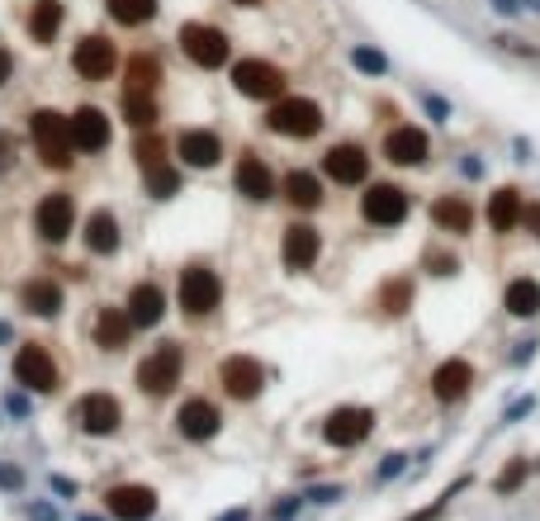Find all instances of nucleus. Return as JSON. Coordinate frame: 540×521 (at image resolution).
Wrapping results in <instances>:
<instances>
[{"instance_id": "obj_1", "label": "nucleus", "mask_w": 540, "mask_h": 521, "mask_svg": "<svg viewBox=\"0 0 540 521\" xmlns=\"http://www.w3.org/2000/svg\"><path fill=\"white\" fill-rule=\"evenodd\" d=\"M29 138L38 147V157H43V167L48 171H67L72 167V152H76V143H72V119L58 114V109H38V114H29Z\"/></svg>"}, {"instance_id": "obj_2", "label": "nucleus", "mask_w": 540, "mask_h": 521, "mask_svg": "<svg viewBox=\"0 0 540 521\" xmlns=\"http://www.w3.org/2000/svg\"><path fill=\"white\" fill-rule=\"evenodd\" d=\"M266 128L280 138H313V133H323V109L303 95H280L266 114Z\"/></svg>"}, {"instance_id": "obj_3", "label": "nucleus", "mask_w": 540, "mask_h": 521, "mask_svg": "<svg viewBox=\"0 0 540 521\" xmlns=\"http://www.w3.org/2000/svg\"><path fill=\"white\" fill-rule=\"evenodd\" d=\"M180 369H185V351L176 341H161L157 351H147V361L137 365V389L147 399H166V393L180 384Z\"/></svg>"}, {"instance_id": "obj_4", "label": "nucleus", "mask_w": 540, "mask_h": 521, "mask_svg": "<svg viewBox=\"0 0 540 521\" xmlns=\"http://www.w3.org/2000/svg\"><path fill=\"white\" fill-rule=\"evenodd\" d=\"M176 294H180V308H185L190 318H209L218 308V299H223V280H218L209 266H185Z\"/></svg>"}, {"instance_id": "obj_5", "label": "nucleus", "mask_w": 540, "mask_h": 521, "mask_svg": "<svg viewBox=\"0 0 540 521\" xmlns=\"http://www.w3.org/2000/svg\"><path fill=\"white\" fill-rule=\"evenodd\" d=\"M232 86H238V95H247V100H280L285 95V72L275 62H261V58H247L232 66Z\"/></svg>"}, {"instance_id": "obj_6", "label": "nucleus", "mask_w": 540, "mask_h": 521, "mask_svg": "<svg viewBox=\"0 0 540 521\" xmlns=\"http://www.w3.org/2000/svg\"><path fill=\"white\" fill-rule=\"evenodd\" d=\"M180 48L204 72H218L228 62V34L214 29V24H180Z\"/></svg>"}, {"instance_id": "obj_7", "label": "nucleus", "mask_w": 540, "mask_h": 521, "mask_svg": "<svg viewBox=\"0 0 540 521\" xmlns=\"http://www.w3.org/2000/svg\"><path fill=\"white\" fill-rule=\"evenodd\" d=\"M15 379H20V389H29V393H52V389H58V361L48 355L43 341H24V346H20Z\"/></svg>"}, {"instance_id": "obj_8", "label": "nucleus", "mask_w": 540, "mask_h": 521, "mask_svg": "<svg viewBox=\"0 0 540 521\" xmlns=\"http://www.w3.org/2000/svg\"><path fill=\"white\" fill-rule=\"evenodd\" d=\"M218 384H223L228 399L238 403H252L261 389H266V369H261L256 355H228L223 365H218Z\"/></svg>"}, {"instance_id": "obj_9", "label": "nucleus", "mask_w": 540, "mask_h": 521, "mask_svg": "<svg viewBox=\"0 0 540 521\" xmlns=\"http://www.w3.org/2000/svg\"><path fill=\"white\" fill-rule=\"evenodd\" d=\"M34 223H38V237L43 242H67L76 228V199L67 195V190H52V195L38 199Z\"/></svg>"}, {"instance_id": "obj_10", "label": "nucleus", "mask_w": 540, "mask_h": 521, "mask_svg": "<svg viewBox=\"0 0 540 521\" xmlns=\"http://www.w3.org/2000/svg\"><path fill=\"white\" fill-rule=\"evenodd\" d=\"M76 427L86 432V436H114L123 427V408L114 393H105V389H95L86 393V399L76 403Z\"/></svg>"}, {"instance_id": "obj_11", "label": "nucleus", "mask_w": 540, "mask_h": 521, "mask_svg": "<svg viewBox=\"0 0 540 521\" xmlns=\"http://www.w3.org/2000/svg\"><path fill=\"white\" fill-rule=\"evenodd\" d=\"M152 512H157V488H147V484H114L105 493L109 521H147Z\"/></svg>"}, {"instance_id": "obj_12", "label": "nucleus", "mask_w": 540, "mask_h": 521, "mask_svg": "<svg viewBox=\"0 0 540 521\" xmlns=\"http://www.w3.org/2000/svg\"><path fill=\"white\" fill-rule=\"evenodd\" d=\"M360 214L375 228H398L408 218V190L403 185H370L360 199Z\"/></svg>"}, {"instance_id": "obj_13", "label": "nucleus", "mask_w": 540, "mask_h": 521, "mask_svg": "<svg viewBox=\"0 0 540 521\" xmlns=\"http://www.w3.org/2000/svg\"><path fill=\"white\" fill-rule=\"evenodd\" d=\"M370 432H375V413H370V408H337V413L323 422V441L337 446V450L360 446Z\"/></svg>"}, {"instance_id": "obj_14", "label": "nucleus", "mask_w": 540, "mask_h": 521, "mask_svg": "<svg viewBox=\"0 0 540 521\" xmlns=\"http://www.w3.org/2000/svg\"><path fill=\"white\" fill-rule=\"evenodd\" d=\"M114 62H119V52L114 43H109L105 34H90V38H81L76 52H72V72L81 81H109V72H114Z\"/></svg>"}, {"instance_id": "obj_15", "label": "nucleus", "mask_w": 540, "mask_h": 521, "mask_svg": "<svg viewBox=\"0 0 540 521\" xmlns=\"http://www.w3.org/2000/svg\"><path fill=\"white\" fill-rule=\"evenodd\" d=\"M218 427H223V417H218V408L209 399H185L176 413V432L185 436V441H214Z\"/></svg>"}, {"instance_id": "obj_16", "label": "nucleus", "mask_w": 540, "mask_h": 521, "mask_svg": "<svg viewBox=\"0 0 540 521\" xmlns=\"http://www.w3.org/2000/svg\"><path fill=\"white\" fill-rule=\"evenodd\" d=\"M323 171H327V181H337V185H360L370 175V157L360 143H337L323 157Z\"/></svg>"}, {"instance_id": "obj_17", "label": "nucleus", "mask_w": 540, "mask_h": 521, "mask_svg": "<svg viewBox=\"0 0 540 521\" xmlns=\"http://www.w3.org/2000/svg\"><path fill=\"white\" fill-rule=\"evenodd\" d=\"M232 185H238V195H247L252 204H266V199L275 195V175H270V167H266L256 152H242V157H238Z\"/></svg>"}, {"instance_id": "obj_18", "label": "nucleus", "mask_w": 540, "mask_h": 521, "mask_svg": "<svg viewBox=\"0 0 540 521\" xmlns=\"http://www.w3.org/2000/svg\"><path fill=\"white\" fill-rule=\"evenodd\" d=\"M176 152L185 167L209 171V167H218V157H223V143H218V133H209V128H185L176 138Z\"/></svg>"}, {"instance_id": "obj_19", "label": "nucleus", "mask_w": 540, "mask_h": 521, "mask_svg": "<svg viewBox=\"0 0 540 521\" xmlns=\"http://www.w3.org/2000/svg\"><path fill=\"white\" fill-rule=\"evenodd\" d=\"M427 152H432V143H427V133L412 128V123H398L389 138H384V157H389L394 167H422Z\"/></svg>"}, {"instance_id": "obj_20", "label": "nucleus", "mask_w": 540, "mask_h": 521, "mask_svg": "<svg viewBox=\"0 0 540 521\" xmlns=\"http://www.w3.org/2000/svg\"><path fill=\"white\" fill-rule=\"evenodd\" d=\"M317 252H323V237H317V228H309V223H289V228H285L280 256H285L289 270H313Z\"/></svg>"}, {"instance_id": "obj_21", "label": "nucleus", "mask_w": 540, "mask_h": 521, "mask_svg": "<svg viewBox=\"0 0 540 521\" xmlns=\"http://www.w3.org/2000/svg\"><path fill=\"white\" fill-rule=\"evenodd\" d=\"M72 143H76V152H105L109 147V114L105 109H76L72 114Z\"/></svg>"}, {"instance_id": "obj_22", "label": "nucleus", "mask_w": 540, "mask_h": 521, "mask_svg": "<svg viewBox=\"0 0 540 521\" xmlns=\"http://www.w3.org/2000/svg\"><path fill=\"white\" fill-rule=\"evenodd\" d=\"M133 332H137V327L129 318V308H100V313H95V323H90L95 346H105V351H123Z\"/></svg>"}, {"instance_id": "obj_23", "label": "nucleus", "mask_w": 540, "mask_h": 521, "mask_svg": "<svg viewBox=\"0 0 540 521\" xmlns=\"http://www.w3.org/2000/svg\"><path fill=\"white\" fill-rule=\"evenodd\" d=\"M469 389H474V365H469V361H446V365H436L432 393H436L441 403H460Z\"/></svg>"}, {"instance_id": "obj_24", "label": "nucleus", "mask_w": 540, "mask_h": 521, "mask_svg": "<svg viewBox=\"0 0 540 521\" xmlns=\"http://www.w3.org/2000/svg\"><path fill=\"white\" fill-rule=\"evenodd\" d=\"M432 223L441 232H450V237H469V232H474V209H469L465 195H446V199L432 204Z\"/></svg>"}, {"instance_id": "obj_25", "label": "nucleus", "mask_w": 540, "mask_h": 521, "mask_svg": "<svg viewBox=\"0 0 540 521\" xmlns=\"http://www.w3.org/2000/svg\"><path fill=\"white\" fill-rule=\"evenodd\" d=\"M20 304L29 313H38V318H58V313H62V284L48 280V276H34L20 290Z\"/></svg>"}, {"instance_id": "obj_26", "label": "nucleus", "mask_w": 540, "mask_h": 521, "mask_svg": "<svg viewBox=\"0 0 540 521\" xmlns=\"http://www.w3.org/2000/svg\"><path fill=\"white\" fill-rule=\"evenodd\" d=\"M161 313H166V294H161L152 280H143V284L129 294V318H133V327H157Z\"/></svg>"}, {"instance_id": "obj_27", "label": "nucleus", "mask_w": 540, "mask_h": 521, "mask_svg": "<svg viewBox=\"0 0 540 521\" xmlns=\"http://www.w3.org/2000/svg\"><path fill=\"white\" fill-rule=\"evenodd\" d=\"M521 214H526L521 190H512V185L493 190V199H489V223H493V232H512V228L521 223Z\"/></svg>"}, {"instance_id": "obj_28", "label": "nucleus", "mask_w": 540, "mask_h": 521, "mask_svg": "<svg viewBox=\"0 0 540 521\" xmlns=\"http://www.w3.org/2000/svg\"><path fill=\"white\" fill-rule=\"evenodd\" d=\"M86 246H90L95 256L119 252V218L109 214V209H95V214H90V223H86Z\"/></svg>"}, {"instance_id": "obj_29", "label": "nucleus", "mask_w": 540, "mask_h": 521, "mask_svg": "<svg viewBox=\"0 0 540 521\" xmlns=\"http://www.w3.org/2000/svg\"><path fill=\"white\" fill-rule=\"evenodd\" d=\"M285 199L294 204V209H317V204H323V181H317L313 171H289L285 175Z\"/></svg>"}, {"instance_id": "obj_30", "label": "nucleus", "mask_w": 540, "mask_h": 521, "mask_svg": "<svg viewBox=\"0 0 540 521\" xmlns=\"http://www.w3.org/2000/svg\"><path fill=\"white\" fill-rule=\"evenodd\" d=\"M503 308L517 313V318H531V313H540V284L531 276H517L503 290Z\"/></svg>"}, {"instance_id": "obj_31", "label": "nucleus", "mask_w": 540, "mask_h": 521, "mask_svg": "<svg viewBox=\"0 0 540 521\" xmlns=\"http://www.w3.org/2000/svg\"><path fill=\"white\" fill-rule=\"evenodd\" d=\"M58 29H62V5H58V0H38L34 15H29V34H34V43H38V48H48L52 38H58Z\"/></svg>"}, {"instance_id": "obj_32", "label": "nucleus", "mask_w": 540, "mask_h": 521, "mask_svg": "<svg viewBox=\"0 0 540 521\" xmlns=\"http://www.w3.org/2000/svg\"><path fill=\"white\" fill-rule=\"evenodd\" d=\"M161 86V62L152 52H133L129 58V90H157Z\"/></svg>"}, {"instance_id": "obj_33", "label": "nucleus", "mask_w": 540, "mask_h": 521, "mask_svg": "<svg viewBox=\"0 0 540 521\" xmlns=\"http://www.w3.org/2000/svg\"><path fill=\"white\" fill-rule=\"evenodd\" d=\"M109 19L129 24V29H137V24L157 19V0H109Z\"/></svg>"}, {"instance_id": "obj_34", "label": "nucleus", "mask_w": 540, "mask_h": 521, "mask_svg": "<svg viewBox=\"0 0 540 521\" xmlns=\"http://www.w3.org/2000/svg\"><path fill=\"white\" fill-rule=\"evenodd\" d=\"M123 119L133 123V128H152L157 123V105H152L147 90H123Z\"/></svg>"}, {"instance_id": "obj_35", "label": "nucleus", "mask_w": 540, "mask_h": 521, "mask_svg": "<svg viewBox=\"0 0 540 521\" xmlns=\"http://www.w3.org/2000/svg\"><path fill=\"white\" fill-rule=\"evenodd\" d=\"M143 175H147V195L152 199H171L176 185H180V175L166 167V161H161V167H152V171H143Z\"/></svg>"}, {"instance_id": "obj_36", "label": "nucleus", "mask_w": 540, "mask_h": 521, "mask_svg": "<svg viewBox=\"0 0 540 521\" xmlns=\"http://www.w3.org/2000/svg\"><path fill=\"white\" fill-rule=\"evenodd\" d=\"M166 152V147H161V138H137V147H133V157H137V167H143V171H152V167H161V157Z\"/></svg>"}, {"instance_id": "obj_37", "label": "nucleus", "mask_w": 540, "mask_h": 521, "mask_svg": "<svg viewBox=\"0 0 540 521\" xmlns=\"http://www.w3.org/2000/svg\"><path fill=\"white\" fill-rule=\"evenodd\" d=\"M351 62L360 66V72H370V76H384V72H389L384 52H375V48H351Z\"/></svg>"}, {"instance_id": "obj_38", "label": "nucleus", "mask_w": 540, "mask_h": 521, "mask_svg": "<svg viewBox=\"0 0 540 521\" xmlns=\"http://www.w3.org/2000/svg\"><path fill=\"white\" fill-rule=\"evenodd\" d=\"M408 299H412V284H408V280L384 284V313H403V308H408Z\"/></svg>"}, {"instance_id": "obj_39", "label": "nucleus", "mask_w": 540, "mask_h": 521, "mask_svg": "<svg viewBox=\"0 0 540 521\" xmlns=\"http://www.w3.org/2000/svg\"><path fill=\"white\" fill-rule=\"evenodd\" d=\"M521 478H526V464H512V470H503V474H497V493H512V488H517L521 484Z\"/></svg>"}, {"instance_id": "obj_40", "label": "nucleus", "mask_w": 540, "mask_h": 521, "mask_svg": "<svg viewBox=\"0 0 540 521\" xmlns=\"http://www.w3.org/2000/svg\"><path fill=\"white\" fill-rule=\"evenodd\" d=\"M309 498H313V502H337V498H341V484H337V488H332V484H323V488H313Z\"/></svg>"}, {"instance_id": "obj_41", "label": "nucleus", "mask_w": 540, "mask_h": 521, "mask_svg": "<svg viewBox=\"0 0 540 521\" xmlns=\"http://www.w3.org/2000/svg\"><path fill=\"white\" fill-rule=\"evenodd\" d=\"M10 76H15V58L0 48V86H10Z\"/></svg>"}, {"instance_id": "obj_42", "label": "nucleus", "mask_w": 540, "mask_h": 521, "mask_svg": "<svg viewBox=\"0 0 540 521\" xmlns=\"http://www.w3.org/2000/svg\"><path fill=\"white\" fill-rule=\"evenodd\" d=\"M521 223L531 228V237H540V204H531V209L521 214Z\"/></svg>"}, {"instance_id": "obj_43", "label": "nucleus", "mask_w": 540, "mask_h": 521, "mask_svg": "<svg viewBox=\"0 0 540 521\" xmlns=\"http://www.w3.org/2000/svg\"><path fill=\"white\" fill-rule=\"evenodd\" d=\"M0 484L15 493V488H24V474H20V470H0Z\"/></svg>"}, {"instance_id": "obj_44", "label": "nucleus", "mask_w": 540, "mask_h": 521, "mask_svg": "<svg viewBox=\"0 0 540 521\" xmlns=\"http://www.w3.org/2000/svg\"><path fill=\"white\" fill-rule=\"evenodd\" d=\"M398 470H403V455H389V460H384V470H380V478H394Z\"/></svg>"}, {"instance_id": "obj_45", "label": "nucleus", "mask_w": 540, "mask_h": 521, "mask_svg": "<svg viewBox=\"0 0 540 521\" xmlns=\"http://www.w3.org/2000/svg\"><path fill=\"white\" fill-rule=\"evenodd\" d=\"M52 488H58V493H62V498H76V484H67V478H62V474H52Z\"/></svg>"}, {"instance_id": "obj_46", "label": "nucleus", "mask_w": 540, "mask_h": 521, "mask_svg": "<svg viewBox=\"0 0 540 521\" xmlns=\"http://www.w3.org/2000/svg\"><path fill=\"white\" fill-rule=\"evenodd\" d=\"M29 517H34V521H58V517H52V507H43V502H34Z\"/></svg>"}, {"instance_id": "obj_47", "label": "nucleus", "mask_w": 540, "mask_h": 521, "mask_svg": "<svg viewBox=\"0 0 540 521\" xmlns=\"http://www.w3.org/2000/svg\"><path fill=\"white\" fill-rule=\"evenodd\" d=\"M526 413H531V399H521V403L507 408V417H526Z\"/></svg>"}, {"instance_id": "obj_48", "label": "nucleus", "mask_w": 540, "mask_h": 521, "mask_svg": "<svg viewBox=\"0 0 540 521\" xmlns=\"http://www.w3.org/2000/svg\"><path fill=\"white\" fill-rule=\"evenodd\" d=\"M10 161H15L10 157V138H0V167H10Z\"/></svg>"}, {"instance_id": "obj_49", "label": "nucleus", "mask_w": 540, "mask_h": 521, "mask_svg": "<svg viewBox=\"0 0 540 521\" xmlns=\"http://www.w3.org/2000/svg\"><path fill=\"white\" fill-rule=\"evenodd\" d=\"M218 521H247V507H232L228 517H218Z\"/></svg>"}, {"instance_id": "obj_50", "label": "nucleus", "mask_w": 540, "mask_h": 521, "mask_svg": "<svg viewBox=\"0 0 540 521\" xmlns=\"http://www.w3.org/2000/svg\"><path fill=\"white\" fill-rule=\"evenodd\" d=\"M232 5H242V10H256V5H266V0H232Z\"/></svg>"}, {"instance_id": "obj_51", "label": "nucleus", "mask_w": 540, "mask_h": 521, "mask_svg": "<svg viewBox=\"0 0 540 521\" xmlns=\"http://www.w3.org/2000/svg\"><path fill=\"white\" fill-rule=\"evenodd\" d=\"M81 521H100V517H81Z\"/></svg>"}, {"instance_id": "obj_52", "label": "nucleus", "mask_w": 540, "mask_h": 521, "mask_svg": "<svg viewBox=\"0 0 540 521\" xmlns=\"http://www.w3.org/2000/svg\"><path fill=\"white\" fill-rule=\"evenodd\" d=\"M536 10H540V0H536Z\"/></svg>"}]
</instances>
